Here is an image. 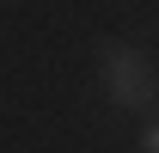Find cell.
<instances>
[{
	"mask_svg": "<svg viewBox=\"0 0 159 153\" xmlns=\"http://www.w3.org/2000/svg\"><path fill=\"white\" fill-rule=\"evenodd\" d=\"M98 86L116 110H147L159 98V80H153V61L141 55L135 43H104L98 55Z\"/></svg>",
	"mask_w": 159,
	"mask_h": 153,
	"instance_id": "cell-1",
	"label": "cell"
},
{
	"mask_svg": "<svg viewBox=\"0 0 159 153\" xmlns=\"http://www.w3.org/2000/svg\"><path fill=\"white\" fill-rule=\"evenodd\" d=\"M141 153H159V123H153L147 135H141Z\"/></svg>",
	"mask_w": 159,
	"mask_h": 153,
	"instance_id": "cell-2",
	"label": "cell"
}]
</instances>
